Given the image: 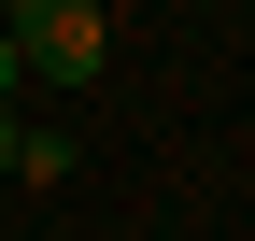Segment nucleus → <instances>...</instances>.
<instances>
[{"label": "nucleus", "mask_w": 255, "mask_h": 241, "mask_svg": "<svg viewBox=\"0 0 255 241\" xmlns=\"http://www.w3.org/2000/svg\"><path fill=\"white\" fill-rule=\"evenodd\" d=\"M14 85H28V71H14V28H0V100H14Z\"/></svg>", "instance_id": "nucleus-3"}, {"label": "nucleus", "mask_w": 255, "mask_h": 241, "mask_svg": "<svg viewBox=\"0 0 255 241\" xmlns=\"http://www.w3.org/2000/svg\"><path fill=\"white\" fill-rule=\"evenodd\" d=\"M14 142H28V128H14V114H0V185H14Z\"/></svg>", "instance_id": "nucleus-2"}, {"label": "nucleus", "mask_w": 255, "mask_h": 241, "mask_svg": "<svg viewBox=\"0 0 255 241\" xmlns=\"http://www.w3.org/2000/svg\"><path fill=\"white\" fill-rule=\"evenodd\" d=\"M14 71H43V85H100V57H114V14L100 0H14Z\"/></svg>", "instance_id": "nucleus-1"}]
</instances>
